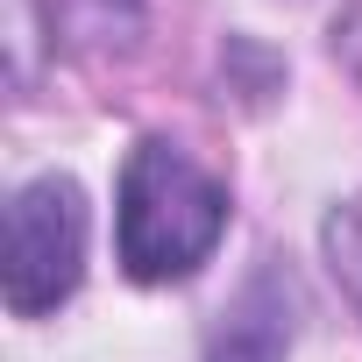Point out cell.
Returning a JSON list of instances; mask_svg holds the SVG:
<instances>
[{
  "label": "cell",
  "instance_id": "6da1fadb",
  "mask_svg": "<svg viewBox=\"0 0 362 362\" xmlns=\"http://www.w3.org/2000/svg\"><path fill=\"white\" fill-rule=\"evenodd\" d=\"M228 228V192L185 149L135 142L121 170V263L142 284L192 277Z\"/></svg>",
  "mask_w": 362,
  "mask_h": 362
},
{
  "label": "cell",
  "instance_id": "7a4b0ae2",
  "mask_svg": "<svg viewBox=\"0 0 362 362\" xmlns=\"http://www.w3.org/2000/svg\"><path fill=\"white\" fill-rule=\"evenodd\" d=\"M86 270V192L71 177H36L8 206V256H0V284L22 320L57 313L78 291Z\"/></svg>",
  "mask_w": 362,
  "mask_h": 362
},
{
  "label": "cell",
  "instance_id": "3957f363",
  "mask_svg": "<svg viewBox=\"0 0 362 362\" xmlns=\"http://www.w3.org/2000/svg\"><path fill=\"white\" fill-rule=\"evenodd\" d=\"M284 348H291V284L277 270H256L242 298L221 313L206 362H284Z\"/></svg>",
  "mask_w": 362,
  "mask_h": 362
},
{
  "label": "cell",
  "instance_id": "277c9868",
  "mask_svg": "<svg viewBox=\"0 0 362 362\" xmlns=\"http://www.w3.org/2000/svg\"><path fill=\"white\" fill-rule=\"evenodd\" d=\"M43 15L71 50H128L142 36V0H43Z\"/></svg>",
  "mask_w": 362,
  "mask_h": 362
},
{
  "label": "cell",
  "instance_id": "5b68a950",
  "mask_svg": "<svg viewBox=\"0 0 362 362\" xmlns=\"http://www.w3.org/2000/svg\"><path fill=\"white\" fill-rule=\"evenodd\" d=\"M320 242H327L334 277H341V284L355 291V305H362V199L334 206V214H327V228H320Z\"/></svg>",
  "mask_w": 362,
  "mask_h": 362
},
{
  "label": "cell",
  "instance_id": "8992f818",
  "mask_svg": "<svg viewBox=\"0 0 362 362\" xmlns=\"http://www.w3.org/2000/svg\"><path fill=\"white\" fill-rule=\"evenodd\" d=\"M334 57L362 78V0H348V8L334 15Z\"/></svg>",
  "mask_w": 362,
  "mask_h": 362
}]
</instances>
